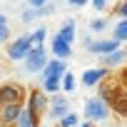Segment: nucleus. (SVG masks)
<instances>
[{"instance_id":"obj_1","label":"nucleus","mask_w":127,"mask_h":127,"mask_svg":"<svg viewBox=\"0 0 127 127\" xmlns=\"http://www.w3.org/2000/svg\"><path fill=\"white\" fill-rule=\"evenodd\" d=\"M45 65H47V60H45V50H42V47H32L30 55L25 57V70H28V72H42Z\"/></svg>"},{"instance_id":"obj_2","label":"nucleus","mask_w":127,"mask_h":127,"mask_svg":"<svg viewBox=\"0 0 127 127\" xmlns=\"http://www.w3.org/2000/svg\"><path fill=\"white\" fill-rule=\"evenodd\" d=\"M30 50H32V40H30V35H28V37H20L18 42H13V45L8 47V55H10L13 60H25V57L30 55Z\"/></svg>"},{"instance_id":"obj_3","label":"nucleus","mask_w":127,"mask_h":127,"mask_svg":"<svg viewBox=\"0 0 127 127\" xmlns=\"http://www.w3.org/2000/svg\"><path fill=\"white\" fill-rule=\"evenodd\" d=\"M85 117H90V120H105V117H107V105H105V100H87V105H85Z\"/></svg>"},{"instance_id":"obj_4","label":"nucleus","mask_w":127,"mask_h":127,"mask_svg":"<svg viewBox=\"0 0 127 127\" xmlns=\"http://www.w3.org/2000/svg\"><path fill=\"white\" fill-rule=\"evenodd\" d=\"M23 100V90L15 87V85H3V90H0V102L3 105H20Z\"/></svg>"},{"instance_id":"obj_5","label":"nucleus","mask_w":127,"mask_h":127,"mask_svg":"<svg viewBox=\"0 0 127 127\" xmlns=\"http://www.w3.org/2000/svg\"><path fill=\"white\" fill-rule=\"evenodd\" d=\"M120 47V40L115 37V40H105V42H95V40H90L87 42V50L90 52H97V55H110L112 50H117Z\"/></svg>"},{"instance_id":"obj_6","label":"nucleus","mask_w":127,"mask_h":127,"mask_svg":"<svg viewBox=\"0 0 127 127\" xmlns=\"http://www.w3.org/2000/svg\"><path fill=\"white\" fill-rule=\"evenodd\" d=\"M65 72V62H62L60 57L57 60H52V62H47V65L42 67V77H50V75H62Z\"/></svg>"},{"instance_id":"obj_7","label":"nucleus","mask_w":127,"mask_h":127,"mask_svg":"<svg viewBox=\"0 0 127 127\" xmlns=\"http://www.w3.org/2000/svg\"><path fill=\"white\" fill-rule=\"evenodd\" d=\"M50 115H52L55 120H62V117L67 115V100H62V97L52 100V110H50Z\"/></svg>"},{"instance_id":"obj_8","label":"nucleus","mask_w":127,"mask_h":127,"mask_svg":"<svg viewBox=\"0 0 127 127\" xmlns=\"http://www.w3.org/2000/svg\"><path fill=\"white\" fill-rule=\"evenodd\" d=\"M45 107H47V100H45V95H42V92H32L30 110H32L35 115H40V112H45Z\"/></svg>"},{"instance_id":"obj_9","label":"nucleus","mask_w":127,"mask_h":127,"mask_svg":"<svg viewBox=\"0 0 127 127\" xmlns=\"http://www.w3.org/2000/svg\"><path fill=\"white\" fill-rule=\"evenodd\" d=\"M55 37H57V40H62V42H72V37H75V23H72V20H67V23H65V28H62Z\"/></svg>"},{"instance_id":"obj_10","label":"nucleus","mask_w":127,"mask_h":127,"mask_svg":"<svg viewBox=\"0 0 127 127\" xmlns=\"http://www.w3.org/2000/svg\"><path fill=\"white\" fill-rule=\"evenodd\" d=\"M18 127H35V112L30 107L18 115Z\"/></svg>"},{"instance_id":"obj_11","label":"nucleus","mask_w":127,"mask_h":127,"mask_svg":"<svg viewBox=\"0 0 127 127\" xmlns=\"http://www.w3.org/2000/svg\"><path fill=\"white\" fill-rule=\"evenodd\" d=\"M52 50H55V55H57L60 60H62V57H70V52H72V50H70V42H62V40H57V37L52 40Z\"/></svg>"},{"instance_id":"obj_12","label":"nucleus","mask_w":127,"mask_h":127,"mask_svg":"<svg viewBox=\"0 0 127 127\" xmlns=\"http://www.w3.org/2000/svg\"><path fill=\"white\" fill-rule=\"evenodd\" d=\"M102 77H105V70H87L82 75V85H97Z\"/></svg>"},{"instance_id":"obj_13","label":"nucleus","mask_w":127,"mask_h":127,"mask_svg":"<svg viewBox=\"0 0 127 127\" xmlns=\"http://www.w3.org/2000/svg\"><path fill=\"white\" fill-rule=\"evenodd\" d=\"M23 112V107L20 105H5V110H3V125L5 122H13V120H18V115Z\"/></svg>"},{"instance_id":"obj_14","label":"nucleus","mask_w":127,"mask_h":127,"mask_svg":"<svg viewBox=\"0 0 127 127\" xmlns=\"http://www.w3.org/2000/svg\"><path fill=\"white\" fill-rule=\"evenodd\" d=\"M125 57H127V52L117 47V50H112L110 55H105V65H117V62H122Z\"/></svg>"},{"instance_id":"obj_15","label":"nucleus","mask_w":127,"mask_h":127,"mask_svg":"<svg viewBox=\"0 0 127 127\" xmlns=\"http://www.w3.org/2000/svg\"><path fill=\"white\" fill-rule=\"evenodd\" d=\"M60 82H62V75H50V77H45V90L47 92H57Z\"/></svg>"},{"instance_id":"obj_16","label":"nucleus","mask_w":127,"mask_h":127,"mask_svg":"<svg viewBox=\"0 0 127 127\" xmlns=\"http://www.w3.org/2000/svg\"><path fill=\"white\" fill-rule=\"evenodd\" d=\"M112 107H115L120 115H127V95H125V97H112Z\"/></svg>"},{"instance_id":"obj_17","label":"nucleus","mask_w":127,"mask_h":127,"mask_svg":"<svg viewBox=\"0 0 127 127\" xmlns=\"http://www.w3.org/2000/svg\"><path fill=\"white\" fill-rule=\"evenodd\" d=\"M30 40H32V47H42V40H45V28L35 30V32L30 35Z\"/></svg>"},{"instance_id":"obj_18","label":"nucleus","mask_w":127,"mask_h":127,"mask_svg":"<svg viewBox=\"0 0 127 127\" xmlns=\"http://www.w3.org/2000/svg\"><path fill=\"white\" fill-rule=\"evenodd\" d=\"M115 37H117V40H127V20H122V23L115 28Z\"/></svg>"},{"instance_id":"obj_19","label":"nucleus","mask_w":127,"mask_h":127,"mask_svg":"<svg viewBox=\"0 0 127 127\" xmlns=\"http://www.w3.org/2000/svg\"><path fill=\"white\" fill-rule=\"evenodd\" d=\"M62 87H65L67 92H72V90H75V75L65 72V80H62Z\"/></svg>"},{"instance_id":"obj_20","label":"nucleus","mask_w":127,"mask_h":127,"mask_svg":"<svg viewBox=\"0 0 127 127\" xmlns=\"http://www.w3.org/2000/svg\"><path fill=\"white\" fill-rule=\"evenodd\" d=\"M75 122H77V117H75V115H65L60 125H62V127H75Z\"/></svg>"},{"instance_id":"obj_21","label":"nucleus","mask_w":127,"mask_h":127,"mask_svg":"<svg viewBox=\"0 0 127 127\" xmlns=\"http://www.w3.org/2000/svg\"><path fill=\"white\" fill-rule=\"evenodd\" d=\"M90 28H92L95 32H100V30H105V23H102V20H92V23H90Z\"/></svg>"},{"instance_id":"obj_22","label":"nucleus","mask_w":127,"mask_h":127,"mask_svg":"<svg viewBox=\"0 0 127 127\" xmlns=\"http://www.w3.org/2000/svg\"><path fill=\"white\" fill-rule=\"evenodd\" d=\"M105 5H107V0H92V8L95 10H102Z\"/></svg>"},{"instance_id":"obj_23","label":"nucleus","mask_w":127,"mask_h":127,"mask_svg":"<svg viewBox=\"0 0 127 127\" xmlns=\"http://www.w3.org/2000/svg\"><path fill=\"white\" fill-rule=\"evenodd\" d=\"M47 3V0H28V5H32V8H42Z\"/></svg>"},{"instance_id":"obj_24","label":"nucleus","mask_w":127,"mask_h":127,"mask_svg":"<svg viewBox=\"0 0 127 127\" xmlns=\"http://www.w3.org/2000/svg\"><path fill=\"white\" fill-rule=\"evenodd\" d=\"M85 3H87V0H70V5H72V8H82Z\"/></svg>"},{"instance_id":"obj_25","label":"nucleus","mask_w":127,"mask_h":127,"mask_svg":"<svg viewBox=\"0 0 127 127\" xmlns=\"http://www.w3.org/2000/svg\"><path fill=\"white\" fill-rule=\"evenodd\" d=\"M5 37H8V28H5V25H0V42H3Z\"/></svg>"},{"instance_id":"obj_26","label":"nucleus","mask_w":127,"mask_h":127,"mask_svg":"<svg viewBox=\"0 0 127 127\" xmlns=\"http://www.w3.org/2000/svg\"><path fill=\"white\" fill-rule=\"evenodd\" d=\"M117 13H120V15H127V3H122V5L117 8Z\"/></svg>"},{"instance_id":"obj_27","label":"nucleus","mask_w":127,"mask_h":127,"mask_svg":"<svg viewBox=\"0 0 127 127\" xmlns=\"http://www.w3.org/2000/svg\"><path fill=\"white\" fill-rule=\"evenodd\" d=\"M0 25H5V18H3V15H0Z\"/></svg>"},{"instance_id":"obj_28","label":"nucleus","mask_w":127,"mask_h":127,"mask_svg":"<svg viewBox=\"0 0 127 127\" xmlns=\"http://www.w3.org/2000/svg\"><path fill=\"white\" fill-rule=\"evenodd\" d=\"M82 127H92V125H90V122H85V125H82Z\"/></svg>"},{"instance_id":"obj_29","label":"nucleus","mask_w":127,"mask_h":127,"mask_svg":"<svg viewBox=\"0 0 127 127\" xmlns=\"http://www.w3.org/2000/svg\"><path fill=\"white\" fill-rule=\"evenodd\" d=\"M122 77H125V82H127V70H125V75H122Z\"/></svg>"}]
</instances>
